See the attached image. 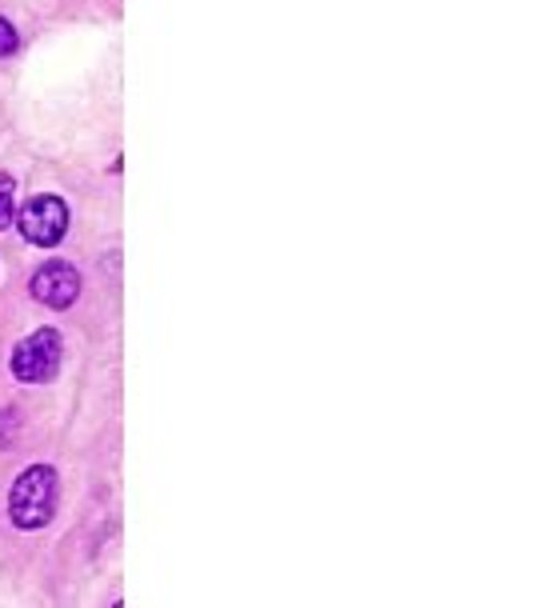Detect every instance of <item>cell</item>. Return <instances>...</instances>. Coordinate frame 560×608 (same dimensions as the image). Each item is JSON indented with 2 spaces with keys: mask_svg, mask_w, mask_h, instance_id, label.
I'll use <instances>...</instances> for the list:
<instances>
[{
  "mask_svg": "<svg viewBox=\"0 0 560 608\" xmlns=\"http://www.w3.org/2000/svg\"><path fill=\"white\" fill-rule=\"evenodd\" d=\"M60 501V477L52 465H28L21 477L12 480L9 489V516L12 525L24 528V533H36L45 528L52 516H57Z\"/></svg>",
  "mask_w": 560,
  "mask_h": 608,
  "instance_id": "cell-1",
  "label": "cell"
},
{
  "mask_svg": "<svg viewBox=\"0 0 560 608\" xmlns=\"http://www.w3.org/2000/svg\"><path fill=\"white\" fill-rule=\"evenodd\" d=\"M60 361H65V340H60V332L57 328H36L33 337H24L12 349L9 369L24 385H48L60 373Z\"/></svg>",
  "mask_w": 560,
  "mask_h": 608,
  "instance_id": "cell-2",
  "label": "cell"
},
{
  "mask_svg": "<svg viewBox=\"0 0 560 608\" xmlns=\"http://www.w3.org/2000/svg\"><path fill=\"white\" fill-rule=\"evenodd\" d=\"M21 233L28 245L36 248H52L60 245V236L69 233V204L60 197H33L16 217Z\"/></svg>",
  "mask_w": 560,
  "mask_h": 608,
  "instance_id": "cell-3",
  "label": "cell"
},
{
  "mask_svg": "<svg viewBox=\"0 0 560 608\" xmlns=\"http://www.w3.org/2000/svg\"><path fill=\"white\" fill-rule=\"evenodd\" d=\"M28 293H33L36 304H45V308H69L81 296V272L72 269L69 260H48V265H40L33 272Z\"/></svg>",
  "mask_w": 560,
  "mask_h": 608,
  "instance_id": "cell-4",
  "label": "cell"
},
{
  "mask_svg": "<svg viewBox=\"0 0 560 608\" xmlns=\"http://www.w3.org/2000/svg\"><path fill=\"white\" fill-rule=\"evenodd\" d=\"M16 221V180L0 173V229H9Z\"/></svg>",
  "mask_w": 560,
  "mask_h": 608,
  "instance_id": "cell-5",
  "label": "cell"
},
{
  "mask_svg": "<svg viewBox=\"0 0 560 608\" xmlns=\"http://www.w3.org/2000/svg\"><path fill=\"white\" fill-rule=\"evenodd\" d=\"M16 433H21V417H16V409H0V448H12Z\"/></svg>",
  "mask_w": 560,
  "mask_h": 608,
  "instance_id": "cell-6",
  "label": "cell"
},
{
  "mask_svg": "<svg viewBox=\"0 0 560 608\" xmlns=\"http://www.w3.org/2000/svg\"><path fill=\"white\" fill-rule=\"evenodd\" d=\"M16 48H21V36H16L9 16H0V57H12Z\"/></svg>",
  "mask_w": 560,
  "mask_h": 608,
  "instance_id": "cell-7",
  "label": "cell"
},
{
  "mask_svg": "<svg viewBox=\"0 0 560 608\" xmlns=\"http://www.w3.org/2000/svg\"><path fill=\"white\" fill-rule=\"evenodd\" d=\"M113 608H125V605H113Z\"/></svg>",
  "mask_w": 560,
  "mask_h": 608,
  "instance_id": "cell-8",
  "label": "cell"
}]
</instances>
